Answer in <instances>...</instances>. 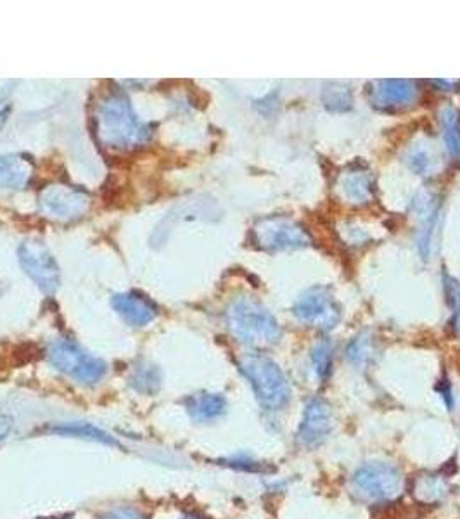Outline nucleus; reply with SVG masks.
Here are the masks:
<instances>
[{"label":"nucleus","mask_w":460,"mask_h":519,"mask_svg":"<svg viewBox=\"0 0 460 519\" xmlns=\"http://www.w3.org/2000/svg\"><path fill=\"white\" fill-rule=\"evenodd\" d=\"M51 433L61 435V437L81 438V440L98 441V443L111 445V447L118 445V441L115 440L113 437H109L106 431L92 426V424H87V422H68V424L52 426Z\"/></svg>","instance_id":"15"},{"label":"nucleus","mask_w":460,"mask_h":519,"mask_svg":"<svg viewBox=\"0 0 460 519\" xmlns=\"http://www.w3.org/2000/svg\"><path fill=\"white\" fill-rule=\"evenodd\" d=\"M311 363L319 379H328L333 370V345L326 339L319 341L311 350Z\"/></svg>","instance_id":"18"},{"label":"nucleus","mask_w":460,"mask_h":519,"mask_svg":"<svg viewBox=\"0 0 460 519\" xmlns=\"http://www.w3.org/2000/svg\"><path fill=\"white\" fill-rule=\"evenodd\" d=\"M354 492L365 502H388L402 490V474L388 463H367L358 467L352 480Z\"/></svg>","instance_id":"5"},{"label":"nucleus","mask_w":460,"mask_h":519,"mask_svg":"<svg viewBox=\"0 0 460 519\" xmlns=\"http://www.w3.org/2000/svg\"><path fill=\"white\" fill-rule=\"evenodd\" d=\"M230 333L248 346H270L281 336L276 317L250 296L235 298L227 309Z\"/></svg>","instance_id":"2"},{"label":"nucleus","mask_w":460,"mask_h":519,"mask_svg":"<svg viewBox=\"0 0 460 519\" xmlns=\"http://www.w3.org/2000/svg\"><path fill=\"white\" fill-rule=\"evenodd\" d=\"M346 359L354 365L362 367L367 365L369 361L372 359V341L367 335H360L355 337L348 348H346Z\"/></svg>","instance_id":"21"},{"label":"nucleus","mask_w":460,"mask_h":519,"mask_svg":"<svg viewBox=\"0 0 460 519\" xmlns=\"http://www.w3.org/2000/svg\"><path fill=\"white\" fill-rule=\"evenodd\" d=\"M239 369L251 385L258 404L267 411H281L291 396L287 378L281 367L263 355H246Z\"/></svg>","instance_id":"3"},{"label":"nucleus","mask_w":460,"mask_h":519,"mask_svg":"<svg viewBox=\"0 0 460 519\" xmlns=\"http://www.w3.org/2000/svg\"><path fill=\"white\" fill-rule=\"evenodd\" d=\"M322 101L326 104V107L331 111H346L352 107V94L346 87L331 85L324 90Z\"/></svg>","instance_id":"23"},{"label":"nucleus","mask_w":460,"mask_h":519,"mask_svg":"<svg viewBox=\"0 0 460 519\" xmlns=\"http://www.w3.org/2000/svg\"><path fill=\"white\" fill-rule=\"evenodd\" d=\"M49 362L81 385L99 383L107 370L106 363L83 350L73 339H55L47 348Z\"/></svg>","instance_id":"4"},{"label":"nucleus","mask_w":460,"mask_h":519,"mask_svg":"<svg viewBox=\"0 0 460 519\" xmlns=\"http://www.w3.org/2000/svg\"><path fill=\"white\" fill-rule=\"evenodd\" d=\"M185 409L191 415V419L198 422H209L226 414L227 402L220 393H209L201 391L187 396Z\"/></svg>","instance_id":"13"},{"label":"nucleus","mask_w":460,"mask_h":519,"mask_svg":"<svg viewBox=\"0 0 460 519\" xmlns=\"http://www.w3.org/2000/svg\"><path fill=\"white\" fill-rule=\"evenodd\" d=\"M2 291H4V287H2V285H0V296H2Z\"/></svg>","instance_id":"29"},{"label":"nucleus","mask_w":460,"mask_h":519,"mask_svg":"<svg viewBox=\"0 0 460 519\" xmlns=\"http://www.w3.org/2000/svg\"><path fill=\"white\" fill-rule=\"evenodd\" d=\"M33 175V165L23 155H0V189H23Z\"/></svg>","instance_id":"12"},{"label":"nucleus","mask_w":460,"mask_h":519,"mask_svg":"<svg viewBox=\"0 0 460 519\" xmlns=\"http://www.w3.org/2000/svg\"><path fill=\"white\" fill-rule=\"evenodd\" d=\"M9 115H11V106H4V107H0V130L4 129V125L7 123Z\"/></svg>","instance_id":"27"},{"label":"nucleus","mask_w":460,"mask_h":519,"mask_svg":"<svg viewBox=\"0 0 460 519\" xmlns=\"http://www.w3.org/2000/svg\"><path fill=\"white\" fill-rule=\"evenodd\" d=\"M333 426V411L329 404L322 398H311L305 407L296 437L303 447L313 448L328 440Z\"/></svg>","instance_id":"10"},{"label":"nucleus","mask_w":460,"mask_h":519,"mask_svg":"<svg viewBox=\"0 0 460 519\" xmlns=\"http://www.w3.org/2000/svg\"><path fill=\"white\" fill-rule=\"evenodd\" d=\"M90 196L83 189L66 183H52L38 196L40 211L52 220L70 222L83 217L90 208Z\"/></svg>","instance_id":"6"},{"label":"nucleus","mask_w":460,"mask_h":519,"mask_svg":"<svg viewBox=\"0 0 460 519\" xmlns=\"http://www.w3.org/2000/svg\"><path fill=\"white\" fill-rule=\"evenodd\" d=\"M128 383L132 388L142 395H154L161 387V372L156 365L144 363L132 370Z\"/></svg>","instance_id":"16"},{"label":"nucleus","mask_w":460,"mask_h":519,"mask_svg":"<svg viewBox=\"0 0 460 519\" xmlns=\"http://www.w3.org/2000/svg\"><path fill=\"white\" fill-rule=\"evenodd\" d=\"M111 305L132 328H144L151 324L158 315V309L153 302L139 291L116 294L111 300Z\"/></svg>","instance_id":"11"},{"label":"nucleus","mask_w":460,"mask_h":519,"mask_svg":"<svg viewBox=\"0 0 460 519\" xmlns=\"http://www.w3.org/2000/svg\"><path fill=\"white\" fill-rule=\"evenodd\" d=\"M409 165L413 172H417V174H424V172L430 168L431 161H430V156L426 155L424 151H413V153L409 156Z\"/></svg>","instance_id":"24"},{"label":"nucleus","mask_w":460,"mask_h":519,"mask_svg":"<svg viewBox=\"0 0 460 519\" xmlns=\"http://www.w3.org/2000/svg\"><path fill=\"white\" fill-rule=\"evenodd\" d=\"M447 490H448V485H447V481L443 478H439V476H426V478L417 480L415 495H417L419 500L431 504V502L439 500L441 497H445Z\"/></svg>","instance_id":"19"},{"label":"nucleus","mask_w":460,"mask_h":519,"mask_svg":"<svg viewBox=\"0 0 460 519\" xmlns=\"http://www.w3.org/2000/svg\"><path fill=\"white\" fill-rule=\"evenodd\" d=\"M256 244L268 251L298 250L310 244L307 231L285 218H267L258 222L253 229Z\"/></svg>","instance_id":"9"},{"label":"nucleus","mask_w":460,"mask_h":519,"mask_svg":"<svg viewBox=\"0 0 460 519\" xmlns=\"http://www.w3.org/2000/svg\"><path fill=\"white\" fill-rule=\"evenodd\" d=\"M18 260L26 276L44 293L54 294L59 287L61 274L49 248L38 239H26L18 248Z\"/></svg>","instance_id":"7"},{"label":"nucleus","mask_w":460,"mask_h":519,"mask_svg":"<svg viewBox=\"0 0 460 519\" xmlns=\"http://www.w3.org/2000/svg\"><path fill=\"white\" fill-rule=\"evenodd\" d=\"M13 419L9 415L0 414V443L5 440L13 431Z\"/></svg>","instance_id":"26"},{"label":"nucleus","mask_w":460,"mask_h":519,"mask_svg":"<svg viewBox=\"0 0 460 519\" xmlns=\"http://www.w3.org/2000/svg\"><path fill=\"white\" fill-rule=\"evenodd\" d=\"M96 135L99 142L118 151L135 149L151 139V127L142 123L122 92H109L96 106Z\"/></svg>","instance_id":"1"},{"label":"nucleus","mask_w":460,"mask_h":519,"mask_svg":"<svg viewBox=\"0 0 460 519\" xmlns=\"http://www.w3.org/2000/svg\"><path fill=\"white\" fill-rule=\"evenodd\" d=\"M374 96L381 106H407L415 99V85L410 80H381L376 83Z\"/></svg>","instance_id":"14"},{"label":"nucleus","mask_w":460,"mask_h":519,"mask_svg":"<svg viewBox=\"0 0 460 519\" xmlns=\"http://www.w3.org/2000/svg\"><path fill=\"white\" fill-rule=\"evenodd\" d=\"M180 519H203L201 516H198V515H194V513H187V515H183Z\"/></svg>","instance_id":"28"},{"label":"nucleus","mask_w":460,"mask_h":519,"mask_svg":"<svg viewBox=\"0 0 460 519\" xmlns=\"http://www.w3.org/2000/svg\"><path fill=\"white\" fill-rule=\"evenodd\" d=\"M101 519H144V516L135 509L120 507V509H113V511L106 513Z\"/></svg>","instance_id":"25"},{"label":"nucleus","mask_w":460,"mask_h":519,"mask_svg":"<svg viewBox=\"0 0 460 519\" xmlns=\"http://www.w3.org/2000/svg\"><path fill=\"white\" fill-rule=\"evenodd\" d=\"M343 189L346 192V196L350 200H354L355 203H365L371 198L372 192V182L367 174H354L348 175L345 182H343Z\"/></svg>","instance_id":"20"},{"label":"nucleus","mask_w":460,"mask_h":519,"mask_svg":"<svg viewBox=\"0 0 460 519\" xmlns=\"http://www.w3.org/2000/svg\"><path fill=\"white\" fill-rule=\"evenodd\" d=\"M441 125H443V139H445L448 153L452 156H460L459 113L454 107H445L441 111Z\"/></svg>","instance_id":"17"},{"label":"nucleus","mask_w":460,"mask_h":519,"mask_svg":"<svg viewBox=\"0 0 460 519\" xmlns=\"http://www.w3.org/2000/svg\"><path fill=\"white\" fill-rule=\"evenodd\" d=\"M293 313L308 326L329 331L339 322L341 311L333 298V294L326 287H311L305 294L298 298L293 307Z\"/></svg>","instance_id":"8"},{"label":"nucleus","mask_w":460,"mask_h":519,"mask_svg":"<svg viewBox=\"0 0 460 519\" xmlns=\"http://www.w3.org/2000/svg\"><path fill=\"white\" fill-rule=\"evenodd\" d=\"M445 294L452 309V329L456 335H460V283L452 276L443 277Z\"/></svg>","instance_id":"22"}]
</instances>
